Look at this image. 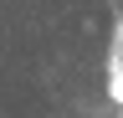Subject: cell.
I'll return each instance as SVG.
<instances>
[]
</instances>
